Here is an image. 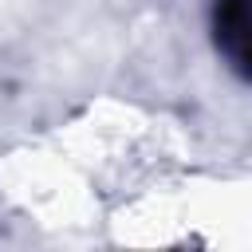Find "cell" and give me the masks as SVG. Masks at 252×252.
<instances>
[{
  "label": "cell",
  "instance_id": "obj_1",
  "mask_svg": "<svg viewBox=\"0 0 252 252\" xmlns=\"http://www.w3.org/2000/svg\"><path fill=\"white\" fill-rule=\"evenodd\" d=\"M217 43L236 71L252 75V0H217Z\"/></svg>",
  "mask_w": 252,
  "mask_h": 252
}]
</instances>
